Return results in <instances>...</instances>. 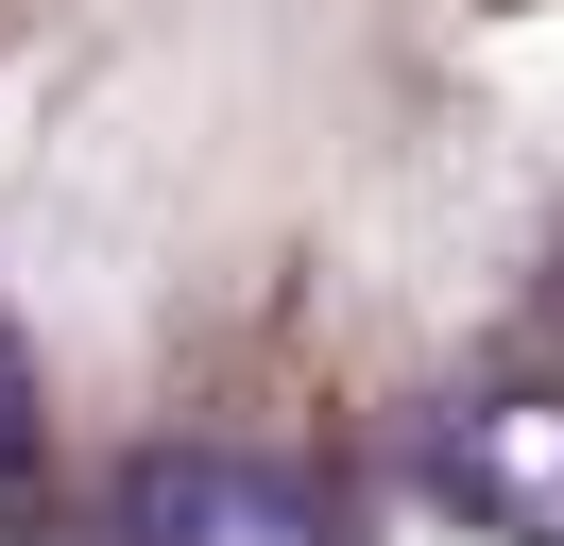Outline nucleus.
Wrapping results in <instances>:
<instances>
[{
  "mask_svg": "<svg viewBox=\"0 0 564 546\" xmlns=\"http://www.w3.org/2000/svg\"><path fill=\"white\" fill-rule=\"evenodd\" d=\"M427 478H445L496 546H564V393H547V375L445 393V410H427Z\"/></svg>",
  "mask_w": 564,
  "mask_h": 546,
  "instance_id": "1",
  "label": "nucleus"
},
{
  "mask_svg": "<svg viewBox=\"0 0 564 546\" xmlns=\"http://www.w3.org/2000/svg\"><path fill=\"white\" fill-rule=\"evenodd\" d=\"M138 529L154 546H325L308 512H291V478H257V461H154Z\"/></svg>",
  "mask_w": 564,
  "mask_h": 546,
  "instance_id": "2",
  "label": "nucleus"
}]
</instances>
